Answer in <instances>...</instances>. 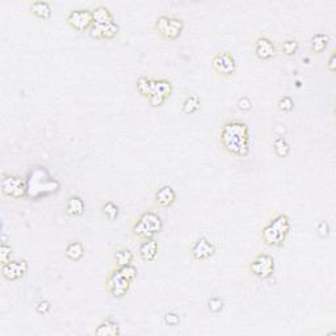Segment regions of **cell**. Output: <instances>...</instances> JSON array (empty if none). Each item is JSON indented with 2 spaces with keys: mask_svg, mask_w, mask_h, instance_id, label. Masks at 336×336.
I'll return each mask as SVG.
<instances>
[{
  "mask_svg": "<svg viewBox=\"0 0 336 336\" xmlns=\"http://www.w3.org/2000/svg\"><path fill=\"white\" fill-rule=\"evenodd\" d=\"M92 17H94V24H107V22L114 21L113 15L105 6H99L94 8Z\"/></svg>",
  "mask_w": 336,
  "mask_h": 336,
  "instance_id": "23",
  "label": "cell"
},
{
  "mask_svg": "<svg viewBox=\"0 0 336 336\" xmlns=\"http://www.w3.org/2000/svg\"><path fill=\"white\" fill-rule=\"evenodd\" d=\"M137 92L142 98L148 99L154 91V79L147 78V76H139L137 79Z\"/></svg>",
  "mask_w": 336,
  "mask_h": 336,
  "instance_id": "21",
  "label": "cell"
},
{
  "mask_svg": "<svg viewBox=\"0 0 336 336\" xmlns=\"http://www.w3.org/2000/svg\"><path fill=\"white\" fill-rule=\"evenodd\" d=\"M88 32L95 40H109L118 35L119 26L118 24H116V21L107 22V24H94Z\"/></svg>",
  "mask_w": 336,
  "mask_h": 336,
  "instance_id": "12",
  "label": "cell"
},
{
  "mask_svg": "<svg viewBox=\"0 0 336 336\" xmlns=\"http://www.w3.org/2000/svg\"><path fill=\"white\" fill-rule=\"evenodd\" d=\"M158 251H159V245L154 238L145 239L139 246V256L142 260L147 261V263L155 260Z\"/></svg>",
  "mask_w": 336,
  "mask_h": 336,
  "instance_id": "15",
  "label": "cell"
},
{
  "mask_svg": "<svg viewBox=\"0 0 336 336\" xmlns=\"http://www.w3.org/2000/svg\"><path fill=\"white\" fill-rule=\"evenodd\" d=\"M85 206H84V201L82 200V197H79V196L74 195L70 196L67 198L66 205H65V211L69 217H82L83 214H84Z\"/></svg>",
  "mask_w": 336,
  "mask_h": 336,
  "instance_id": "16",
  "label": "cell"
},
{
  "mask_svg": "<svg viewBox=\"0 0 336 336\" xmlns=\"http://www.w3.org/2000/svg\"><path fill=\"white\" fill-rule=\"evenodd\" d=\"M147 100H148V103L152 105V107H161V105H163L164 104V101H166V98L162 96V95L154 94V95H151Z\"/></svg>",
  "mask_w": 336,
  "mask_h": 336,
  "instance_id": "36",
  "label": "cell"
},
{
  "mask_svg": "<svg viewBox=\"0 0 336 336\" xmlns=\"http://www.w3.org/2000/svg\"><path fill=\"white\" fill-rule=\"evenodd\" d=\"M66 21L74 30L85 32L89 30L94 25V17L91 10H73L66 16Z\"/></svg>",
  "mask_w": 336,
  "mask_h": 336,
  "instance_id": "8",
  "label": "cell"
},
{
  "mask_svg": "<svg viewBox=\"0 0 336 336\" xmlns=\"http://www.w3.org/2000/svg\"><path fill=\"white\" fill-rule=\"evenodd\" d=\"M328 42H330V37L324 33H315L310 40V49L313 53L315 54H321L328 46Z\"/></svg>",
  "mask_w": 336,
  "mask_h": 336,
  "instance_id": "20",
  "label": "cell"
},
{
  "mask_svg": "<svg viewBox=\"0 0 336 336\" xmlns=\"http://www.w3.org/2000/svg\"><path fill=\"white\" fill-rule=\"evenodd\" d=\"M277 107H279V109L281 110V112H284V113H289V112H292V110L294 109V103H293L292 98L284 96V98H281L279 100Z\"/></svg>",
  "mask_w": 336,
  "mask_h": 336,
  "instance_id": "29",
  "label": "cell"
},
{
  "mask_svg": "<svg viewBox=\"0 0 336 336\" xmlns=\"http://www.w3.org/2000/svg\"><path fill=\"white\" fill-rule=\"evenodd\" d=\"M273 148L274 152H276V155L279 158H286L290 152V145L288 143V141L284 138L283 135H279V137L274 138Z\"/></svg>",
  "mask_w": 336,
  "mask_h": 336,
  "instance_id": "26",
  "label": "cell"
},
{
  "mask_svg": "<svg viewBox=\"0 0 336 336\" xmlns=\"http://www.w3.org/2000/svg\"><path fill=\"white\" fill-rule=\"evenodd\" d=\"M101 213L108 221H116L119 216V207L113 201H107L101 207Z\"/></svg>",
  "mask_w": 336,
  "mask_h": 336,
  "instance_id": "27",
  "label": "cell"
},
{
  "mask_svg": "<svg viewBox=\"0 0 336 336\" xmlns=\"http://www.w3.org/2000/svg\"><path fill=\"white\" fill-rule=\"evenodd\" d=\"M290 218L286 214H279L273 220L264 226L261 231V239L264 245L269 247H279L286 240L288 235L290 233Z\"/></svg>",
  "mask_w": 336,
  "mask_h": 336,
  "instance_id": "2",
  "label": "cell"
},
{
  "mask_svg": "<svg viewBox=\"0 0 336 336\" xmlns=\"http://www.w3.org/2000/svg\"><path fill=\"white\" fill-rule=\"evenodd\" d=\"M130 285H132V283L121 274L118 268L110 270L107 276V280H105V286H107L108 292L116 298H121L129 292Z\"/></svg>",
  "mask_w": 336,
  "mask_h": 336,
  "instance_id": "7",
  "label": "cell"
},
{
  "mask_svg": "<svg viewBox=\"0 0 336 336\" xmlns=\"http://www.w3.org/2000/svg\"><path fill=\"white\" fill-rule=\"evenodd\" d=\"M65 255L70 260L78 261L84 256V246L79 240H73V242L67 243L66 249H65Z\"/></svg>",
  "mask_w": 336,
  "mask_h": 336,
  "instance_id": "19",
  "label": "cell"
},
{
  "mask_svg": "<svg viewBox=\"0 0 336 336\" xmlns=\"http://www.w3.org/2000/svg\"><path fill=\"white\" fill-rule=\"evenodd\" d=\"M155 29L166 40H177L184 30V22L180 17L172 15H161L155 22Z\"/></svg>",
  "mask_w": 336,
  "mask_h": 336,
  "instance_id": "4",
  "label": "cell"
},
{
  "mask_svg": "<svg viewBox=\"0 0 336 336\" xmlns=\"http://www.w3.org/2000/svg\"><path fill=\"white\" fill-rule=\"evenodd\" d=\"M250 130L249 126L239 119H229L221 129L222 147L234 157H246L250 152Z\"/></svg>",
  "mask_w": 336,
  "mask_h": 336,
  "instance_id": "1",
  "label": "cell"
},
{
  "mask_svg": "<svg viewBox=\"0 0 336 336\" xmlns=\"http://www.w3.org/2000/svg\"><path fill=\"white\" fill-rule=\"evenodd\" d=\"M200 105H201V101L197 95H187L186 99L182 100L181 112L184 114H193L200 109Z\"/></svg>",
  "mask_w": 336,
  "mask_h": 336,
  "instance_id": "22",
  "label": "cell"
},
{
  "mask_svg": "<svg viewBox=\"0 0 336 336\" xmlns=\"http://www.w3.org/2000/svg\"><path fill=\"white\" fill-rule=\"evenodd\" d=\"M256 57L261 60H269L276 55V46L268 37H259L254 45Z\"/></svg>",
  "mask_w": 336,
  "mask_h": 336,
  "instance_id": "13",
  "label": "cell"
},
{
  "mask_svg": "<svg viewBox=\"0 0 336 336\" xmlns=\"http://www.w3.org/2000/svg\"><path fill=\"white\" fill-rule=\"evenodd\" d=\"M250 270L255 277L267 280L274 273V259L268 254H259L250 264Z\"/></svg>",
  "mask_w": 336,
  "mask_h": 336,
  "instance_id": "6",
  "label": "cell"
},
{
  "mask_svg": "<svg viewBox=\"0 0 336 336\" xmlns=\"http://www.w3.org/2000/svg\"><path fill=\"white\" fill-rule=\"evenodd\" d=\"M317 233L321 238H327V236H328V234H330V225H328L327 221H322V222L318 225Z\"/></svg>",
  "mask_w": 336,
  "mask_h": 336,
  "instance_id": "33",
  "label": "cell"
},
{
  "mask_svg": "<svg viewBox=\"0 0 336 336\" xmlns=\"http://www.w3.org/2000/svg\"><path fill=\"white\" fill-rule=\"evenodd\" d=\"M29 13L38 19H50L51 16V7L47 2H42V0H37L33 2L29 7Z\"/></svg>",
  "mask_w": 336,
  "mask_h": 336,
  "instance_id": "17",
  "label": "cell"
},
{
  "mask_svg": "<svg viewBox=\"0 0 336 336\" xmlns=\"http://www.w3.org/2000/svg\"><path fill=\"white\" fill-rule=\"evenodd\" d=\"M95 333H96L98 336H116V335H119L121 331H119L118 324L108 318V319L103 321L98 327H96Z\"/></svg>",
  "mask_w": 336,
  "mask_h": 336,
  "instance_id": "18",
  "label": "cell"
},
{
  "mask_svg": "<svg viewBox=\"0 0 336 336\" xmlns=\"http://www.w3.org/2000/svg\"><path fill=\"white\" fill-rule=\"evenodd\" d=\"M164 323L168 326H177L180 323V317L176 313H167L164 315Z\"/></svg>",
  "mask_w": 336,
  "mask_h": 336,
  "instance_id": "34",
  "label": "cell"
},
{
  "mask_svg": "<svg viewBox=\"0 0 336 336\" xmlns=\"http://www.w3.org/2000/svg\"><path fill=\"white\" fill-rule=\"evenodd\" d=\"M207 309L213 314H218L223 309V299L218 298V297H213V298L207 301Z\"/></svg>",
  "mask_w": 336,
  "mask_h": 336,
  "instance_id": "31",
  "label": "cell"
},
{
  "mask_svg": "<svg viewBox=\"0 0 336 336\" xmlns=\"http://www.w3.org/2000/svg\"><path fill=\"white\" fill-rule=\"evenodd\" d=\"M211 66L220 75L230 76L236 71V60L229 51H218L211 59Z\"/></svg>",
  "mask_w": 336,
  "mask_h": 336,
  "instance_id": "9",
  "label": "cell"
},
{
  "mask_svg": "<svg viewBox=\"0 0 336 336\" xmlns=\"http://www.w3.org/2000/svg\"><path fill=\"white\" fill-rule=\"evenodd\" d=\"M172 83L170 80H167V79H154V91H152V95H162V96L167 99L172 94Z\"/></svg>",
  "mask_w": 336,
  "mask_h": 336,
  "instance_id": "24",
  "label": "cell"
},
{
  "mask_svg": "<svg viewBox=\"0 0 336 336\" xmlns=\"http://www.w3.org/2000/svg\"><path fill=\"white\" fill-rule=\"evenodd\" d=\"M2 191L8 197L25 198L28 189L21 176L15 173H4L2 179Z\"/></svg>",
  "mask_w": 336,
  "mask_h": 336,
  "instance_id": "5",
  "label": "cell"
},
{
  "mask_svg": "<svg viewBox=\"0 0 336 336\" xmlns=\"http://www.w3.org/2000/svg\"><path fill=\"white\" fill-rule=\"evenodd\" d=\"M11 254H12V250H11L10 246L3 243L0 247V261H2V264L11 260Z\"/></svg>",
  "mask_w": 336,
  "mask_h": 336,
  "instance_id": "32",
  "label": "cell"
},
{
  "mask_svg": "<svg viewBox=\"0 0 336 336\" xmlns=\"http://www.w3.org/2000/svg\"><path fill=\"white\" fill-rule=\"evenodd\" d=\"M238 108L242 110H250L252 108V101L249 98L243 96L238 100Z\"/></svg>",
  "mask_w": 336,
  "mask_h": 336,
  "instance_id": "37",
  "label": "cell"
},
{
  "mask_svg": "<svg viewBox=\"0 0 336 336\" xmlns=\"http://www.w3.org/2000/svg\"><path fill=\"white\" fill-rule=\"evenodd\" d=\"M216 254V246L205 236L198 238L191 249V256L197 261H206Z\"/></svg>",
  "mask_w": 336,
  "mask_h": 336,
  "instance_id": "10",
  "label": "cell"
},
{
  "mask_svg": "<svg viewBox=\"0 0 336 336\" xmlns=\"http://www.w3.org/2000/svg\"><path fill=\"white\" fill-rule=\"evenodd\" d=\"M176 202V192L172 187L162 186L155 193V204L161 207H170Z\"/></svg>",
  "mask_w": 336,
  "mask_h": 336,
  "instance_id": "14",
  "label": "cell"
},
{
  "mask_svg": "<svg viewBox=\"0 0 336 336\" xmlns=\"http://www.w3.org/2000/svg\"><path fill=\"white\" fill-rule=\"evenodd\" d=\"M117 268L119 269L121 274H123L126 280H129L130 283H133V281L135 280V277H137V269H135V267L134 265H132V264H128V265H124V267H117Z\"/></svg>",
  "mask_w": 336,
  "mask_h": 336,
  "instance_id": "30",
  "label": "cell"
},
{
  "mask_svg": "<svg viewBox=\"0 0 336 336\" xmlns=\"http://www.w3.org/2000/svg\"><path fill=\"white\" fill-rule=\"evenodd\" d=\"M50 309H51L50 302L45 301V299L44 301H40L37 305H36V311H37L38 314H47V313L50 311Z\"/></svg>",
  "mask_w": 336,
  "mask_h": 336,
  "instance_id": "35",
  "label": "cell"
},
{
  "mask_svg": "<svg viewBox=\"0 0 336 336\" xmlns=\"http://www.w3.org/2000/svg\"><path fill=\"white\" fill-rule=\"evenodd\" d=\"M163 229V221L154 211H145L135 221L133 226V234L137 238L145 240V239L154 238L158 233H161Z\"/></svg>",
  "mask_w": 336,
  "mask_h": 336,
  "instance_id": "3",
  "label": "cell"
},
{
  "mask_svg": "<svg viewBox=\"0 0 336 336\" xmlns=\"http://www.w3.org/2000/svg\"><path fill=\"white\" fill-rule=\"evenodd\" d=\"M327 67H328V70H330V71H335V69H336V54H335V51H332V53H331V55H330V58H328V63H327Z\"/></svg>",
  "mask_w": 336,
  "mask_h": 336,
  "instance_id": "38",
  "label": "cell"
},
{
  "mask_svg": "<svg viewBox=\"0 0 336 336\" xmlns=\"http://www.w3.org/2000/svg\"><path fill=\"white\" fill-rule=\"evenodd\" d=\"M298 47L299 44L295 38H288L281 45V50H283L284 55H286V57H293L298 51Z\"/></svg>",
  "mask_w": 336,
  "mask_h": 336,
  "instance_id": "28",
  "label": "cell"
},
{
  "mask_svg": "<svg viewBox=\"0 0 336 336\" xmlns=\"http://www.w3.org/2000/svg\"><path fill=\"white\" fill-rule=\"evenodd\" d=\"M133 259H134V254L132 252V250L126 249V247L117 250L116 254H114V260H116L117 267H124V265L132 264Z\"/></svg>",
  "mask_w": 336,
  "mask_h": 336,
  "instance_id": "25",
  "label": "cell"
},
{
  "mask_svg": "<svg viewBox=\"0 0 336 336\" xmlns=\"http://www.w3.org/2000/svg\"><path fill=\"white\" fill-rule=\"evenodd\" d=\"M28 272V261L26 260H10L2 264V274L8 281H16L24 277Z\"/></svg>",
  "mask_w": 336,
  "mask_h": 336,
  "instance_id": "11",
  "label": "cell"
}]
</instances>
